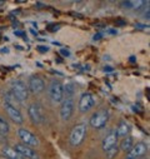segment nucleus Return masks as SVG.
Here are the masks:
<instances>
[{"label": "nucleus", "mask_w": 150, "mask_h": 159, "mask_svg": "<svg viewBox=\"0 0 150 159\" xmlns=\"http://www.w3.org/2000/svg\"><path fill=\"white\" fill-rule=\"evenodd\" d=\"M3 153H4V157H7L8 159H24L14 148L8 147V145L3 148Z\"/></svg>", "instance_id": "2eb2a0df"}, {"label": "nucleus", "mask_w": 150, "mask_h": 159, "mask_svg": "<svg viewBox=\"0 0 150 159\" xmlns=\"http://www.w3.org/2000/svg\"><path fill=\"white\" fill-rule=\"evenodd\" d=\"M28 114L31 119V122L35 124H40L44 122V113L39 104H31L28 108Z\"/></svg>", "instance_id": "0eeeda50"}, {"label": "nucleus", "mask_w": 150, "mask_h": 159, "mask_svg": "<svg viewBox=\"0 0 150 159\" xmlns=\"http://www.w3.org/2000/svg\"><path fill=\"white\" fill-rule=\"evenodd\" d=\"M94 104H95V99H94L93 94L91 93H84L82 95V98L79 99V105L78 107H79V110L82 113H86L94 107Z\"/></svg>", "instance_id": "1a4fd4ad"}, {"label": "nucleus", "mask_w": 150, "mask_h": 159, "mask_svg": "<svg viewBox=\"0 0 150 159\" xmlns=\"http://www.w3.org/2000/svg\"><path fill=\"white\" fill-rule=\"evenodd\" d=\"M4 107H5V110H7L8 115H9V118L11 119L14 123H16V124H21V123L24 122V118H23L20 110H19L15 105H11V104H9V103H5Z\"/></svg>", "instance_id": "9b49d317"}, {"label": "nucleus", "mask_w": 150, "mask_h": 159, "mask_svg": "<svg viewBox=\"0 0 150 159\" xmlns=\"http://www.w3.org/2000/svg\"><path fill=\"white\" fill-rule=\"evenodd\" d=\"M8 52H9L8 49H3V50H2V53H8Z\"/></svg>", "instance_id": "a878e982"}, {"label": "nucleus", "mask_w": 150, "mask_h": 159, "mask_svg": "<svg viewBox=\"0 0 150 159\" xmlns=\"http://www.w3.org/2000/svg\"><path fill=\"white\" fill-rule=\"evenodd\" d=\"M126 159H135V158H126Z\"/></svg>", "instance_id": "cd10ccee"}, {"label": "nucleus", "mask_w": 150, "mask_h": 159, "mask_svg": "<svg viewBox=\"0 0 150 159\" xmlns=\"http://www.w3.org/2000/svg\"><path fill=\"white\" fill-rule=\"evenodd\" d=\"M104 71H108V73H111V71H113V68H111V66H105V68H104Z\"/></svg>", "instance_id": "b1692460"}, {"label": "nucleus", "mask_w": 150, "mask_h": 159, "mask_svg": "<svg viewBox=\"0 0 150 159\" xmlns=\"http://www.w3.org/2000/svg\"><path fill=\"white\" fill-rule=\"evenodd\" d=\"M129 132H130V125H129L125 120L120 122V123H119V125H118V128H117V130H115L117 137H123V138L128 137Z\"/></svg>", "instance_id": "4468645a"}, {"label": "nucleus", "mask_w": 150, "mask_h": 159, "mask_svg": "<svg viewBox=\"0 0 150 159\" xmlns=\"http://www.w3.org/2000/svg\"><path fill=\"white\" fill-rule=\"evenodd\" d=\"M60 53H61L64 57H70V53H69V50H65V49H60Z\"/></svg>", "instance_id": "4be33fe9"}, {"label": "nucleus", "mask_w": 150, "mask_h": 159, "mask_svg": "<svg viewBox=\"0 0 150 159\" xmlns=\"http://www.w3.org/2000/svg\"><path fill=\"white\" fill-rule=\"evenodd\" d=\"M118 152H119V148L115 145V147H113L111 149H109L108 152H106V154H108V158L109 159H113V158H114L117 154H118Z\"/></svg>", "instance_id": "aec40b11"}, {"label": "nucleus", "mask_w": 150, "mask_h": 159, "mask_svg": "<svg viewBox=\"0 0 150 159\" xmlns=\"http://www.w3.org/2000/svg\"><path fill=\"white\" fill-rule=\"evenodd\" d=\"M109 120V111L106 109H100L95 111L90 118V125L94 129H101L106 125Z\"/></svg>", "instance_id": "7ed1b4c3"}, {"label": "nucleus", "mask_w": 150, "mask_h": 159, "mask_svg": "<svg viewBox=\"0 0 150 159\" xmlns=\"http://www.w3.org/2000/svg\"><path fill=\"white\" fill-rule=\"evenodd\" d=\"M86 124L85 123H80V124H77L70 132V135H69V142L73 147H78L80 145L85 137H86Z\"/></svg>", "instance_id": "f257e3e1"}, {"label": "nucleus", "mask_w": 150, "mask_h": 159, "mask_svg": "<svg viewBox=\"0 0 150 159\" xmlns=\"http://www.w3.org/2000/svg\"><path fill=\"white\" fill-rule=\"evenodd\" d=\"M11 93L15 97V99L19 100V102H24L29 97L28 87L21 80H14L11 83Z\"/></svg>", "instance_id": "20e7f679"}, {"label": "nucleus", "mask_w": 150, "mask_h": 159, "mask_svg": "<svg viewBox=\"0 0 150 159\" xmlns=\"http://www.w3.org/2000/svg\"><path fill=\"white\" fill-rule=\"evenodd\" d=\"M45 89V83L43 80V78L39 75H33L29 78V83H28V90H30L34 94H39Z\"/></svg>", "instance_id": "423d86ee"}, {"label": "nucleus", "mask_w": 150, "mask_h": 159, "mask_svg": "<svg viewBox=\"0 0 150 159\" xmlns=\"http://www.w3.org/2000/svg\"><path fill=\"white\" fill-rule=\"evenodd\" d=\"M0 159H8L7 157H4V155H0Z\"/></svg>", "instance_id": "bb28decb"}, {"label": "nucleus", "mask_w": 150, "mask_h": 159, "mask_svg": "<svg viewBox=\"0 0 150 159\" xmlns=\"http://www.w3.org/2000/svg\"><path fill=\"white\" fill-rule=\"evenodd\" d=\"M10 130V127L8 124V122L5 120V119L3 116H0V135H7Z\"/></svg>", "instance_id": "a211bd4d"}, {"label": "nucleus", "mask_w": 150, "mask_h": 159, "mask_svg": "<svg viewBox=\"0 0 150 159\" xmlns=\"http://www.w3.org/2000/svg\"><path fill=\"white\" fill-rule=\"evenodd\" d=\"M38 50H39L40 53H46V52L49 50V48H48L46 45H45V47H44V45H39V47H38Z\"/></svg>", "instance_id": "412c9836"}, {"label": "nucleus", "mask_w": 150, "mask_h": 159, "mask_svg": "<svg viewBox=\"0 0 150 159\" xmlns=\"http://www.w3.org/2000/svg\"><path fill=\"white\" fill-rule=\"evenodd\" d=\"M117 140H118V137H117L115 130L109 132V133L105 135L104 140H103V149H104V152H108V150L111 149L113 147H115V145H117Z\"/></svg>", "instance_id": "ddd939ff"}, {"label": "nucleus", "mask_w": 150, "mask_h": 159, "mask_svg": "<svg viewBox=\"0 0 150 159\" xmlns=\"http://www.w3.org/2000/svg\"><path fill=\"white\" fill-rule=\"evenodd\" d=\"M133 145H134V140H133V138H131V137H125V138L121 140L119 149L123 150V152H126V153H128V152L133 148Z\"/></svg>", "instance_id": "dca6fc26"}, {"label": "nucleus", "mask_w": 150, "mask_h": 159, "mask_svg": "<svg viewBox=\"0 0 150 159\" xmlns=\"http://www.w3.org/2000/svg\"><path fill=\"white\" fill-rule=\"evenodd\" d=\"M64 93H65V95H66V98H70V99H71V97H73V94L75 93V89H74V85H73V84H68V85H65V88H64Z\"/></svg>", "instance_id": "6ab92c4d"}, {"label": "nucleus", "mask_w": 150, "mask_h": 159, "mask_svg": "<svg viewBox=\"0 0 150 159\" xmlns=\"http://www.w3.org/2000/svg\"><path fill=\"white\" fill-rule=\"evenodd\" d=\"M146 152H148V145L144 142H139L135 145H133V148L128 152V154H129L128 158H135V159H138L139 157L145 155Z\"/></svg>", "instance_id": "f8f14e48"}, {"label": "nucleus", "mask_w": 150, "mask_h": 159, "mask_svg": "<svg viewBox=\"0 0 150 159\" xmlns=\"http://www.w3.org/2000/svg\"><path fill=\"white\" fill-rule=\"evenodd\" d=\"M74 111V102L70 98H65L60 107V118L63 120H69Z\"/></svg>", "instance_id": "6e6552de"}, {"label": "nucleus", "mask_w": 150, "mask_h": 159, "mask_svg": "<svg viewBox=\"0 0 150 159\" xmlns=\"http://www.w3.org/2000/svg\"><path fill=\"white\" fill-rule=\"evenodd\" d=\"M14 34H15V35H18V36H25V33L19 31V30H15V31H14Z\"/></svg>", "instance_id": "5701e85b"}, {"label": "nucleus", "mask_w": 150, "mask_h": 159, "mask_svg": "<svg viewBox=\"0 0 150 159\" xmlns=\"http://www.w3.org/2000/svg\"><path fill=\"white\" fill-rule=\"evenodd\" d=\"M120 5L125 9H139L140 7L144 5V2H140V0H138V2H130V0H128V2H121Z\"/></svg>", "instance_id": "f3484780"}, {"label": "nucleus", "mask_w": 150, "mask_h": 159, "mask_svg": "<svg viewBox=\"0 0 150 159\" xmlns=\"http://www.w3.org/2000/svg\"><path fill=\"white\" fill-rule=\"evenodd\" d=\"M49 97L53 103H61L64 100V85L54 79L49 84Z\"/></svg>", "instance_id": "f03ea898"}, {"label": "nucleus", "mask_w": 150, "mask_h": 159, "mask_svg": "<svg viewBox=\"0 0 150 159\" xmlns=\"http://www.w3.org/2000/svg\"><path fill=\"white\" fill-rule=\"evenodd\" d=\"M14 149H15L23 158H28V159H39V155H38V153H36L33 148H30V147H28V145H25V144H23V143L15 144Z\"/></svg>", "instance_id": "9d476101"}, {"label": "nucleus", "mask_w": 150, "mask_h": 159, "mask_svg": "<svg viewBox=\"0 0 150 159\" xmlns=\"http://www.w3.org/2000/svg\"><path fill=\"white\" fill-rule=\"evenodd\" d=\"M100 38H101V34H96V35H94V40H99Z\"/></svg>", "instance_id": "393cba45"}, {"label": "nucleus", "mask_w": 150, "mask_h": 159, "mask_svg": "<svg viewBox=\"0 0 150 159\" xmlns=\"http://www.w3.org/2000/svg\"><path fill=\"white\" fill-rule=\"evenodd\" d=\"M18 135L21 139L23 144H25L28 147H38L39 145V139L36 138V135H34L30 130H28L25 128H20L18 130Z\"/></svg>", "instance_id": "39448f33"}]
</instances>
